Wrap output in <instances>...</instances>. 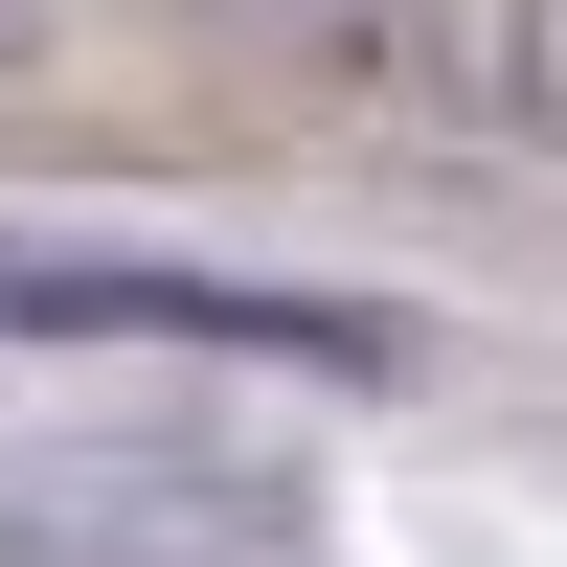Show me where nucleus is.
I'll return each mask as SVG.
<instances>
[{"mask_svg":"<svg viewBox=\"0 0 567 567\" xmlns=\"http://www.w3.org/2000/svg\"><path fill=\"white\" fill-rule=\"evenodd\" d=\"M0 341H182V363H296V386H409L386 296L182 272V250H0Z\"/></svg>","mask_w":567,"mask_h":567,"instance_id":"1","label":"nucleus"}]
</instances>
